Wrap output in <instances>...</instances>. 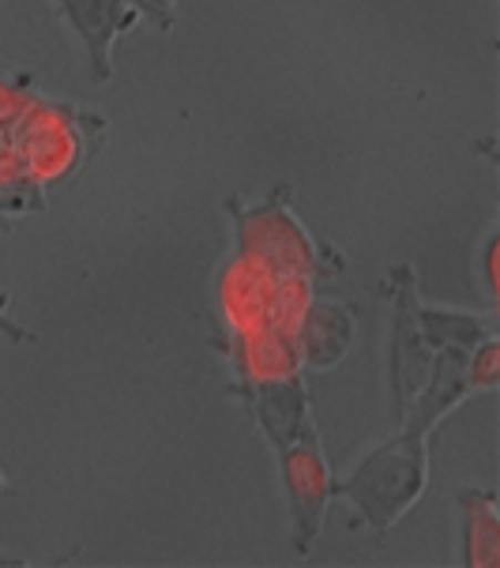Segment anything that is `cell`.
<instances>
[{"instance_id": "cell-6", "label": "cell", "mask_w": 500, "mask_h": 568, "mask_svg": "<svg viewBox=\"0 0 500 568\" xmlns=\"http://www.w3.org/2000/svg\"><path fill=\"white\" fill-rule=\"evenodd\" d=\"M275 272L264 267L259 260L234 253L218 267L215 278V305L223 313L229 327V339L234 335L259 332V327L272 324V297H275Z\"/></svg>"}, {"instance_id": "cell-13", "label": "cell", "mask_w": 500, "mask_h": 568, "mask_svg": "<svg viewBox=\"0 0 500 568\" xmlns=\"http://www.w3.org/2000/svg\"><path fill=\"white\" fill-rule=\"evenodd\" d=\"M467 381H470V392H493L497 381H500V339L489 335L470 351V362H467Z\"/></svg>"}, {"instance_id": "cell-9", "label": "cell", "mask_w": 500, "mask_h": 568, "mask_svg": "<svg viewBox=\"0 0 500 568\" xmlns=\"http://www.w3.org/2000/svg\"><path fill=\"white\" fill-rule=\"evenodd\" d=\"M354 335H358V316H354V310H346L343 302L313 297V302L305 305L302 321H297L302 369H313V373L339 369L346 354L354 351Z\"/></svg>"}, {"instance_id": "cell-12", "label": "cell", "mask_w": 500, "mask_h": 568, "mask_svg": "<svg viewBox=\"0 0 500 568\" xmlns=\"http://www.w3.org/2000/svg\"><path fill=\"white\" fill-rule=\"evenodd\" d=\"M418 327L432 351H440V346L475 351L482 339L497 335L486 316L467 313V310H448V305H421V302H418Z\"/></svg>"}, {"instance_id": "cell-4", "label": "cell", "mask_w": 500, "mask_h": 568, "mask_svg": "<svg viewBox=\"0 0 500 568\" xmlns=\"http://www.w3.org/2000/svg\"><path fill=\"white\" fill-rule=\"evenodd\" d=\"M278 475H283L286 505H290V542L302 557L313 554L316 538L324 531V519H328L331 505V467L324 459L320 429L305 433V437L290 440V445H278Z\"/></svg>"}, {"instance_id": "cell-10", "label": "cell", "mask_w": 500, "mask_h": 568, "mask_svg": "<svg viewBox=\"0 0 500 568\" xmlns=\"http://www.w3.org/2000/svg\"><path fill=\"white\" fill-rule=\"evenodd\" d=\"M229 362L237 365L242 384L283 381V377L305 373L302 354H297V332H286V327H278V324H267L248 335H234V339H229Z\"/></svg>"}, {"instance_id": "cell-18", "label": "cell", "mask_w": 500, "mask_h": 568, "mask_svg": "<svg viewBox=\"0 0 500 568\" xmlns=\"http://www.w3.org/2000/svg\"><path fill=\"white\" fill-rule=\"evenodd\" d=\"M8 489H12V486H8V478H4V470H0V500H4V497H8Z\"/></svg>"}, {"instance_id": "cell-15", "label": "cell", "mask_w": 500, "mask_h": 568, "mask_svg": "<svg viewBox=\"0 0 500 568\" xmlns=\"http://www.w3.org/2000/svg\"><path fill=\"white\" fill-rule=\"evenodd\" d=\"M132 8H136L140 19H147L155 31L166 34L173 23H177V4L181 0H129Z\"/></svg>"}, {"instance_id": "cell-3", "label": "cell", "mask_w": 500, "mask_h": 568, "mask_svg": "<svg viewBox=\"0 0 500 568\" xmlns=\"http://www.w3.org/2000/svg\"><path fill=\"white\" fill-rule=\"evenodd\" d=\"M226 211H229V223H234L237 253L259 260L275 275H309V278L335 275V267H328V253L316 245V237L294 215L290 185H278L259 204L229 200Z\"/></svg>"}, {"instance_id": "cell-11", "label": "cell", "mask_w": 500, "mask_h": 568, "mask_svg": "<svg viewBox=\"0 0 500 568\" xmlns=\"http://www.w3.org/2000/svg\"><path fill=\"white\" fill-rule=\"evenodd\" d=\"M459 500V516H463V568H493L500 561V513L493 489L467 486Z\"/></svg>"}, {"instance_id": "cell-8", "label": "cell", "mask_w": 500, "mask_h": 568, "mask_svg": "<svg viewBox=\"0 0 500 568\" xmlns=\"http://www.w3.org/2000/svg\"><path fill=\"white\" fill-rule=\"evenodd\" d=\"M242 392H245V399L253 403L259 433H264L272 448L290 445V440L316 429L309 388H305V373H297V377H283V381L242 384Z\"/></svg>"}, {"instance_id": "cell-1", "label": "cell", "mask_w": 500, "mask_h": 568, "mask_svg": "<svg viewBox=\"0 0 500 568\" xmlns=\"http://www.w3.org/2000/svg\"><path fill=\"white\" fill-rule=\"evenodd\" d=\"M429 486V437L410 429L391 433L388 440L373 445L350 475L335 478L331 497L346 500L358 513L354 527L391 531L410 508L426 497Z\"/></svg>"}, {"instance_id": "cell-17", "label": "cell", "mask_w": 500, "mask_h": 568, "mask_svg": "<svg viewBox=\"0 0 500 568\" xmlns=\"http://www.w3.org/2000/svg\"><path fill=\"white\" fill-rule=\"evenodd\" d=\"M8 297L4 291H0V335H4L8 343H19V346H34L38 343V335L31 332V327H23V324H16L12 316H8Z\"/></svg>"}, {"instance_id": "cell-7", "label": "cell", "mask_w": 500, "mask_h": 568, "mask_svg": "<svg viewBox=\"0 0 500 568\" xmlns=\"http://www.w3.org/2000/svg\"><path fill=\"white\" fill-rule=\"evenodd\" d=\"M61 12L72 34L83 42L86 61H91L94 83L113 80V45L121 34H129L140 23L136 8L129 0H50Z\"/></svg>"}, {"instance_id": "cell-5", "label": "cell", "mask_w": 500, "mask_h": 568, "mask_svg": "<svg viewBox=\"0 0 500 568\" xmlns=\"http://www.w3.org/2000/svg\"><path fill=\"white\" fill-rule=\"evenodd\" d=\"M391 297V351H388V381L391 403H396V422L407 414L410 399L421 392L432 369V346L418 327V272L415 264H399L388 278Z\"/></svg>"}, {"instance_id": "cell-16", "label": "cell", "mask_w": 500, "mask_h": 568, "mask_svg": "<svg viewBox=\"0 0 500 568\" xmlns=\"http://www.w3.org/2000/svg\"><path fill=\"white\" fill-rule=\"evenodd\" d=\"M497 242H500V234L489 230L482 242V286H486L489 302H497Z\"/></svg>"}, {"instance_id": "cell-14", "label": "cell", "mask_w": 500, "mask_h": 568, "mask_svg": "<svg viewBox=\"0 0 500 568\" xmlns=\"http://www.w3.org/2000/svg\"><path fill=\"white\" fill-rule=\"evenodd\" d=\"M34 87H31V75H4L0 72V124H12L19 113L31 105L34 99Z\"/></svg>"}, {"instance_id": "cell-2", "label": "cell", "mask_w": 500, "mask_h": 568, "mask_svg": "<svg viewBox=\"0 0 500 568\" xmlns=\"http://www.w3.org/2000/svg\"><path fill=\"white\" fill-rule=\"evenodd\" d=\"M8 132H12L23 178L45 192L86 166V159L99 151L105 136V118L34 94L31 105L8 124Z\"/></svg>"}]
</instances>
